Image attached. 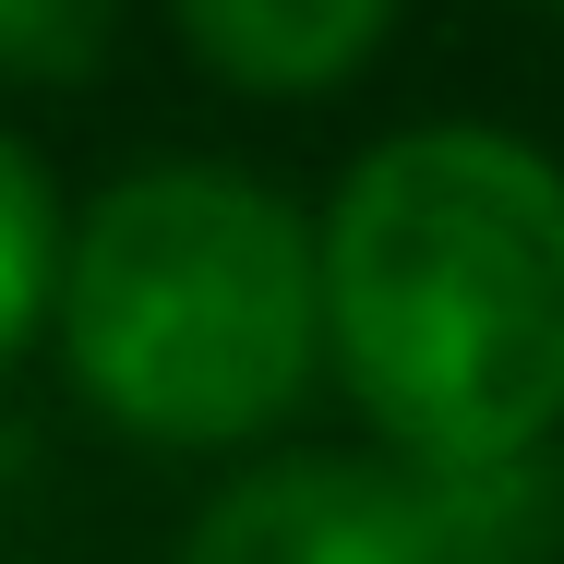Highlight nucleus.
Listing matches in <instances>:
<instances>
[{"mask_svg":"<svg viewBox=\"0 0 564 564\" xmlns=\"http://www.w3.org/2000/svg\"><path fill=\"white\" fill-rule=\"evenodd\" d=\"M61 313V193L48 169L0 132V372L24 360V337Z\"/></svg>","mask_w":564,"mask_h":564,"instance_id":"obj_5","label":"nucleus"},{"mask_svg":"<svg viewBox=\"0 0 564 564\" xmlns=\"http://www.w3.org/2000/svg\"><path fill=\"white\" fill-rule=\"evenodd\" d=\"M85 397L156 445L264 433L325 337V240L252 169H144L61 252Z\"/></svg>","mask_w":564,"mask_h":564,"instance_id":"obj_2","label":"nucleus"},{"mask_svg":"<svg viewBox=\"0 0 564 564\" xmlns=\"http://www.w3.org/2000/svg\"><path fill=\"white\" fill-rule=\"evenodd\" d=\"M181 564H456V505L421 456H276L193 517Z\"/></svg>","mask_w":564,"mask_h":564,"instance_id":"obj_3","label":"nucleus"},{"mask_svg":"<svg viewBox=\"0 0 564 564\" xmlns=\"http://www.w3.org/2000/svg\"><path fill=\"white\" fill-rule=\"evenodd\" d=\"M325 337L397 456H529L564 421V169L517 132L372 144L325 217Z\"/></svg>","mask_w":564,"mask_h":564,"instance_id":"obj_1","label":"nucleus"},{"mask_svg":"<svg viewBox=\"0 0 564 564\" xmlns=\"http://www.w3.org/2000/svg\"><path fill=\"white\" fill-rule=\"evenodd\" d=\"M169 12H181V36L217 61L228 85L313 97V85H348L384 48V12L397 0H169Z\"/></svg>","mask_w":564,"mask_h":564,"instance_id":"obj_4","label":"nucleus"},{"mask_svg":"<svg viewBox=\"0 0 564 564\" xmlns=\"http://www.w3.org/2000/svg\"><path fill=\"white\" fill-rule=\"evenodd\" d=\"M120 0H0V73L24 85H73L97 48H109Z\"/></svg>","mask_w":564,"mask_h":564,"instance_id":"obj_6","label":"nucleus"}]
</instances>
